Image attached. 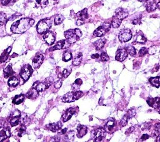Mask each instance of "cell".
I'll return each mask as SVG.
<instances>
[{"instance_id":"25","label":"cell","mask_w":160,"mask_h":142,"mask_svg":"<svg viewBox=\"0 0 160 142\" xmlns=\"http://www.w3.org/2000/svg\"><path fill=\"white\" fill-rule=\"evenodd\" d=\"M11 51H12V47H9L8 49H6V50L3 52L1 56H0V64L6 61V60L8 58L9 54L10 53Z\"/></svg>"},{"instance_id":"15","label":"cell","mask_w":160,"mask_h":142,"mask_svg":"<svg viewBox=\"0 0 160 142\" xmlns=\"http://www.w3.org/2000/svg\"><path fill=\"white\" fill-rule=\"evenodd\" d=\"M144 6L146 7L148 12L151 13L154 11L157 8L156 0H145Z\"/></svg>"},{"instance_id":"53","label":"cell","mask_w":160,"mask_h":142,"mask_svg":"<svg viewBox=\"0 0 160 142\" xmlns=\"http://www.w3.org/2000/svg\"><path fill=\"white\" fill-rule=\"evenodd\" d=\"M156 5H157V8L160 9V0H159V1L156 3Z\"/></svg>"},{"instance_id":"4","label":"cell","mask_w":160,"mask_h":142,"mask_svg":"<svg viewBox=\"0 0 160 142\" xmlns=\"http://www.w3.org/2000/svg\"><path fill=\"white\" fill-rule=\"evenodd\" d=\"M52 21L49 18L42 19L37 24V31L39 34H44L52 27Z\"/></svg>"},{"instance_id":"48","label":"cell","mask_w":160,"mask_h":142,"mask_svg":"<svg viewBox=\"0 0 160 142\" xmlns=\"http://www.w3.org/2000/svg\"><path fill=\"white\" fill-rule=\"evenodd\" d=\"M75 84L76 85H77V86H81V85L83 84V80L81 79H76L75 82Z\"/></svg>"},{"instance_id":"37","label":"cell","mask_w":160,"mask_h":142,"mask_svg":"<svg viewBox=\"0 0 160 142\" xmlns=\"http://www.w3.org/2000/svg\"><path fill=\"white\" fill-rule=\"evenodd\" d=\"M7 21L6 14L3 12H0V26L4 25Z\"/></svg>"},{"instance_id":"26","label":"cell","mask_w":160,"mask_h":142,"mask_svg":"<svg viewBox=\"0 0 160 142\" xmlns=\"http://www.w3.org/2000/svg\"><path fill=\"white\" fill-rule=\"evenodd\" d=\"M115 120L113 119H111L108 120L106 125H105L104 129L106 130V132H110V131L113 129L114 127L115 126Z\"/></svg>"},{"instance_id":"49","label":"cell","mask_w":160,"mask_h":142,"mask_svg":"<svg viewBox=\"0 0 160 142\" xmlns=\"http://www.w3.org/2000/svg\"><path fill=\"white\" fill-rule=\"evenodd\" d=\"M149 138V135L148 134H144L143 135V136L141 137V141H145V140H146L147 139H148Z\"/></svg>"},{"instance_id":"39","label":"cell","mask_w":160,"mask_h":142,"mask_svg":"<svg viewBox=\"0 0 160 142\" xmlns=\"http://www.w3.org/2000/svg\"><path fill=\"white\" fill-rule=\"evenodd\" d=\"M71 68H67L64 69V70L63 71V72L61 73L62 74L63 76V78H66L68 76H69V75L71 74Z\"/></svg>"},{"instance_id":"46","label":"cell","mask_w":160,"mask_h":142,"mask_svg":"<svg viewBox=\"0 0 160 142\" xmlns=\"http://www.w3.org/2000/svg\"><path fill=\"white\" fill-rule=\"evenodd\" d=\"M67 138L68 139H71V140H73L74 139V132H72V131H71V132H69L68 134H67Z\"/></svg>"},{"instance_id":"57","label":"cell","mask_w":160,"mask_h":142,"mask_svg":"<svg viewBox=\"0 0 160 142\" xmlns=\"http://www.w3.org/2000/svg\"><path fill=\"white\" fill-rule=\"evenodd\" d=\"M138 1H139L140 2H143V1H145V0H138Z\"/></svg>"},{"instance_id":"9","label":"cell","mask_w":160,"mask_h":142,"mask_svg":"<svg viewBox=\"0 0 160 142\" xmlns=\"http://www.w3.org/2000/svg\"><path fill=\"white\" fill-rule=\"evenodd\" d=\"M111 25L109 23H104L102 25L98 27L97 29L94 31L93 34L96 37H101L106 34L109 30L110 29Z\"/></svg>"},{"instance_id":"13","label":"cell","mask_w":160,"mask_h":142,"mask_svg":"<svg viewBox=\"0 0 160 142\" xmlns=\"http://www.w3.org/2000/svg\"><path fill=\"white\" fill-rule=\"evenodd\" d=\"M43 60H44V57H43V56L41 54L38 53L37 54H36L33 59V67L35 69L39 68L40 66L41 65V64L43 63Z\"/></svg>"},{"instance_id":"56","label":"cell","mask_w":160,"mask_h":142,"mask_svg":"<svg viewBox=\"0 0 160 142\" xmlns=\"http://www.w3.org/2000/svg\"><path fill=\"white\" fill-rule=\"evenodd\" d=\"M36 2L38 5H41V3L42 2V0H36Z\"/></svg>"},{"instance_id":"24","label":"cell","mask_w":160,"mask_h":142,"mask_svg":"<svg viewBox=\"0 0 160 142\" xmlns=\"http://www.w3.org/2000/svg\"><path fill=\"white\" fill-rule=\"evenodd\" d=\"M82 58H83L82 52H79L77 53V54L74 56L73 59V66H79L82 61Z\"/></svg>"},{"instance_id":"29","label":"cell","mask_w":160,"mask_h":142,"mask_svg":"<svg viewBox=\"0 0 160 142\" xmlns=\"http://www.w3.org/2000/svg\"><path fill=\"white\" fill-rule=\"evenodd\" d=\"M149 82L153 86H154L156 88H158L160 86V76L155 77H151L149 79Z\"/></svg>"},{"instance_id":"50","label":"cell","mask_w":160,"mask_h":142,"mask_svg":"<svg viewBox=\"0 0 160 142\" xmlns=\"http://www.w3.org/2000/svg\"><path fill=\"white\" fill-rule=\"evenodd\" d=\"M140 20H141V18H137V19H134L132 23H133V24H139V22L140 21Z\"/></svg>"},{"instance_id":"35","label":"cell","mask_w":160,"mask_h":142,"mask_svg":"<svg viewBox=\"0 0 160 142\" xmlns=\"http://www.w3.org/2000/svg\"><path fill=\"white\" fill-rule=\"evenodd\" d=\"M64 19V17L63 16L61 15H57L55 17H54V24L55 25H58L60 24L63 22Z\"/></svg>"},{"instance_id":"52","label":"cell","mask_w":160,"mask_h":142,"mask_svg":"<svg viewBox=\"0 0 160 142\" xmlns=\"http://www.w3.org/2000/svg\"><path fill=\"white\" fill-rule=\"evenodd\" d=\"M3 125H4V122H3L2 120H0V129H2Z\"/></svg>"},{"instance_id":"41","label":"cell","mask_w":160,"mask_h":142,"mask_svg":"<svg viewBox=\"0 0 160 142\" xmlns=\"http://www.w3.org/2000/svg\"><path fill=\"white\" fill-rule=\"evenodd\" d=\"M148 52V50L146 48H141L139 51V56L140 57H143L145 55H146Z\"/></svg>"},{"instance_id":"51","label":"cell","mask_w":160,"mask_h":142,"mask_svg":"<svg viewBox=\"0 0 160 142\" xmlns=\"http://www.w3.org/2000/svg\"><path fill=\"white\" fill-rule=\"evenodd\" d=\"M99 58H100V55L98 54H94L92 56V59H98Z\"/></svg>"},{"instance_id":"19","label":"cell","mask_w":160,"mask_h":142,"mask_svg":"<svg viewBox=\"0 0 160 142\" xmlns=\"http://www.w3.org/2000/svg\"><path fill=\"white\" fill-rule=\"evenodd\" d=\"M10 128L5 127L2 130L0 131V141H3L11 137Z\"/></svg>"},{"instance_id":"14","label":"cell","mask_w":160,"mask_h":142,"mask_svg":"<svg viewBox=\"0 0 160 142\" xmlns=\"http://www.w3.org/2000/svg\"><path fill=\"white\" fill-rule=\"evenodd\" d=\"M43 38L48 45H52L55 41L56 34L52 31H47L43 36Z\"/></svg>"},{"instance_id":"20","label":"cell","mask_w":160,"mask_h":142,"mask_svg":"<svg viewBox=\"0 0 160 142\" xmlns=\"http://www.w3.org/2000/svg\"><path fill=\"white\" fill-rule=\"evenodd\" d=\"M46 127L47 128V129L51 130L52 132H56L61 129V127H62V123L60 122H58L57 123L49 124V125H46Z\"/></svg>"},{"instance_id":"2","label":"cell","mask_w":160,"mask_h":142,"mask_svg":"<svg viewBox=\"0 0 160 142\" xmlns=\"http://www.w3.org/2000/svg\"><path fill=\"white\" fill-rule=\"evenodd\" d=\"M128 16V11L125 9L121 8H118L116 10L114 16L113 17L111 21V26L114 28H117L121 25L122 21Z\"/></svg>"},{"instance_id":"11","label":"cell","mask_w":160,"mask_h":142,"mask_svg":"<svg viewBox=\"0 0 160 142\" xmlns=\"http://www.w3.org/2000/svg\"><path fill=\"white\" fill-rule=\"evenodd\" d=\"M119 40L123 42H126L129 41L132 38V33L130 29H125L121 30L120 31V33L118 36Z\"/></svg>"},{"instance_id":"23","label":"cell","mask_w":160,"mask_h":142,"mask_svg":"<svg viewBox=\"0 0 160 142\" xmlns=\"http://www.w3.org/2000/svg\"><path fill=\"white\" fill-rule=\"evenodd\" d=\"M106 39L101 38L94 42L93 43V45L94 47H95L96 50H101V49H102L104 47V44H106Z\"/></svg>"},{"instance_id":"34","label":"cell","mask_w":160,"mask_h":142,"mask_svg":"<svg viewBox=\"0 0 160 142\" xmlns=\"http://www.w3.org/2000/svg\"><path fill=\"white\" fill-rule=\"evenodd\" d=\"M16 132H17V135L18 137H22L23 135V134L26 132V126L23 124H22L19 128H18L16 129Z\"/></svg>"},{"instance_id":"42","label":"cell","mask_w":160,"mask_h":142,"mask_svg":"<svg viewBox=\"0 0 160 142\" xmlns=\"http://www.w3.org/2000/svg\"><path fill=\"white\" fill-rule=\"evenodd\" d=\"M14 0H1V3L3 6H9L13 4Z\"/></svg>"},{"instance_id":"16","label":"cell","mask_w":160,"mask_h":142,"mask_svg":"<svg viewBox=\"0 0 160 142\" xmlns=\"http://www.w3.org/2000/svg\"><path fill=\"white\" fill-rule=\"evenodd\" d=\"M128 57V52L124 49H119L116 52L115 59L116 61L122 62Z\"/></svg>"},{"instance_id":"8","label":"cell","mask_w":160,"mask_h":142,"mask_svg":"<svg viewBox=\"0 0 160 142\" xmlns=\"http://www.w3.org/2000/svg\"><path fill=\"white\" fill-rule=\"evenodd\" d=\"M92 136L94 141H101L106 136V130L102 127L98 128L92 131Z\"/></svg>"},{"instance_id":"36","label":"cell","mask_w":160,"mask_h":142,"mask_svg":"<svg viewBox=\"0 0 160 142\" xmlns=\"http://www.w3.org/2000/svg\"><path fill=\"white\" fill-rule=\"evenodd\" d=\"M72 59L71 52L70 51H66L63 53V61L64 62H68Z\"/></svg>"},{"instance_id":"31","label":"cell","mask_w":160,"mask_h":142,"mask_svg":"<svg viewBox=\"0 0 160 142\" xmlns=\"http://www.w3.org/2000/svg\"><path fill=\"white\" fill-rule=\"evenodd\" d=\"M13 74H14V71L12 68V65L11 64L7 66L4 69V77L5 79H7V78H8L9 76H12Z\"/></svg>"},{"instance_id":"30","label":"cell","mask_w":160,"mask_h":142,"mask_svg":"<svg viewBox=\"0 0 160 142\" xmlns=\"http://www.w3.org/2000/svg\"><path fill=\"white\" fill-rule=\"evenodd\" d=\"M65 44H66V41L65 40H61L58 41L57 43L55 44V46L51 49L50 51H54V50H60L64 48Z\"/></svg>"},{"instance_id":"3","label":"cell","mask_w":160,"mask_h":142,"mask_svg":"<svg viewBox=\"0 0 160 142\" xmlns=\"http://www.w3.org/2000/svg\"><path fill=\"white\" fill-rule=\"evenodd\" d=\"M64 34L68 43L73 44L79 40L82 36V33L79 29H74L65 31Z\"/></svg>"},{"instance_id":"5","label":"cell","mask_w":160,"mask_h":142,"mask_svg":"<svg viewBox=\"0 0 160 142\" xmlns=\"http://www.w3.org/2000/svg\"><path fill=\"white\" fill-rule=\"evenodd\" d=\"M83 95V92L81 91H76V92H70L65 94L62 98V101L64 102H73L75 100H78L81 98Z\"/></svg>"},{"instance_id":"28","label":"cell","mask_w":160,"mask_h":142,"mask_svg":"<svg viewBox=\"0 0 160 142\" xmlns=\"http://www.w3.org/2000/svg\"><path fill=\"white\" fill-rule=\"evenodd\" d=\"M134 40L136 42H139V43H144L146 41V38L144 36L143 34L140 31L136 33L135 38H134Z\"/></svg>"},{"instance_id":"32","label":"cell","mask_w":160,"mask_h":142,"mask_svg":"<svg viewBox=\"0 0 160 142\" xmlns=\"http://www.w3.org/2000/svg\"><path fill=\"white\" fill-rule=\"evenodd\" d=\"M8 83L9 86L14 87H16L18 84V83H19V80H18L17 77L13 76L9 79Z\"/></svg>"},{"instance_id":"21","label":"cell","mask_w":160,"mask_h":142,"mask_svg":"<svg viewBox=\"0 0 160 142\" xmlns=\"http://www.w3.org/2000/svg\"><path fill=\"white\" fill-rule=\"evenodd\" d=\"M77 136L78 138H82L84 137L88 132L87 127L83 125H79L77 127Z\"/></svg>"},{"instance_id":"44","label":"cell","mask_w":160,"mask_h":142,"mask_svg":"<svg viewBox=\"0 0 160 142\" xmlns=\"http://www.w3.org/2000/svg\"><path fill=\"white\" fill-rule=\"evenodd\" d=\"M155 132L158 135L160 134V123H156L155 126Z\"/></svg>"},{"instance_id":"38","label":"cell","mask_w":160,"mask_h":142,"mask_svg":"<svg viewBox=\"0 0 160 142\" xmlns=\"http://www.w3.org/2000/svg\"><path fill=\"white\" fill-rule=\"evenodd\" d=\"M136 113V110L135 109H131L128 111V112H127L126 115L127 117H128V119L129 120V119H132V118H133V117H134V116H135Z\"/></svg>"},{"instance_id":"10","label":"cell","mask_w":160,"mask_h":142,"mask_svg":"<svg viewBox=\"0 0 160 142\" xmlns=\"http://www.w3.org/2000/svg\"><path fill=\"white\" fill-rule=\"evenodd\" d=\"M32 73L33 70L31 67L30 65L26 64L22 67V69L20 71V75L24 81H26L31 77Z\"/></svg>"},{"instance_id":"43","label":"cell","mask_w":160,"mask_h":142,"mask_svg":"<svg viewBox=\"0 0 160 142\" xmlns=\"http://www.w3.org/2000/svg\"><path fill=\"white\" fill-rule=\"evenodd\" d=\"M128 117H127L126 115H125L124 117H123V119H121V122H120V124H121V127L126 126L127 125V123H128Z\"/></svg>"},{"instance_id":"17","label":"cell","mask_w":160,"mask_h":142,"mask_svg":"<svg viewBox=\"0 0 160 142\" xmlns=\"http://www.w3.org/2000/svg\"><path fill=\"white\" fill-rule=\"evenodd\" d=\"M76 112V109L75 108H70L67 109L66 112L62 115V120L63 122H66L70 120L72 116Z\"/></svg>"},{"instance_id":"22","label":"cell","mask_w":160,"mask_h":142,"mask_svg":"<svg viewBox=\"0 0 160 142\" xmlns=\"http://www.w3.org/2000/svg\"><path fill=\"white\" fill-rule=\"evenodd\" d=\"M39 95V92L35 87L32 88L26 94V97L29 99H35Z\"/></svg>"},{"instance_id":"47","label":"cell","mask_w":160,"mask_h":142,"mask_svg":"<svg viewBox=\"0 0 160 142\" xmlns=\"http://www.w3.org/2000/svg\"><path fill=\"white\" fill-rule=\"evenodd\" d=\"M155 48H156V47H155V46H153V47H151V48L149 49L148 52L150 53V54L151 55L154 54H155V52H156V49H155Z\"/></svg>"},{"instance_id":"1","label":"cell","mask_w":160,"mask_h":142,"mask_svg":"<svg viewBox=\"0 0 160 142\" xmlns=\"http://www.w3.org/2000/svg\"><path fill=\"white\" fill-rule=\"evenodd\" d=\"M35 23L34 19L31 18H23L14 23L11 31L15 34H22L28 31Z\"/></svg>"},{"instance_id":"6","label":"cell","mask_w":160,"mask_h":142,"mask_svg":"<svg viewBox=\"0 0 160 142\" xmlns=\"http://www.w3.org/2000/svg\"><path fill=\"white\" fill-rule=\"evenodd\" d=\"M21 112L18 110L14 111L11 113L9 118L8 121L12 127H15L20 124L21 122Z\"/></svg>"},{"instance_id":"7","label":"cell","mask_w":160,"mask_h":142,"mask_svg":"<svg viewBox=\"0 0 160 142\" xmlns=\"http://www.w3.org/2000/svg\"><path fill=\"white\" fill-rule=\"evenodd\" d=\"M88 14L86 8L76 14V24L77 26H81L85 24V21L88 19Z\"/></svg>"},{"instance_id":"18","label":"cell","mask_w":160,"mask_h":142,"mask_svg":"<svg viewBox=\"0 0 160 142\" xmlns=\"http://www.w3.org/2000/svg\"><path fill=\"white\" fill-rule=\"evenodd\" d=\"M148 104L155 109H160V97H156L155 98H148L147 100Z\"/></svg>"},{"instance_id":"33","label":"cell","mask_w":160,"mask_h":142,"mask_svg":"<svg viewBox=\"0 0 160 142\" xmlns=\"http://www.w3.org/2000/svg\"><path fill=\"white\" fill-rule=\"evenodd\" d=\"M125 49H126V51H127V52H128V54H130L131 56H135V54H136L135 49H134L133 46H132L131 44L126 46V48H125Z\"/></svg>"},{"instance_id":"27","label":"cell","mask_w":160,"mask_h":142,"mask_svg":"<svg viewBox=\"0 0 160 142\" xmlns=\"http://www.w3.org/2000/svg\"><path fill=\"white\" fill-rule=\"evenodd\" d=\"M24 98L25 96L24 94L17 95L13 99V104L15 105H19L24 102Z\"/></svg>"},{"instance_id":"55","label":"cell","mask_w":160,"mask_h":142,"mask_svg":"<svg viewBox=\"0 0 160 142\" xmlns=\"http://www.w3.org/2000/svg\"><path fill=\"white\" fill-rule=\"evenodd\" d=\"M66 131H67V129H64L61 130V133H62V134H65L66 132Z\"/></svg>"},{"instance_id":"58","label":"cell","mask_w":160,"mask_h":142,"mask_svg":"<svg viewBox=\"0 0 160 142\" xmlns=\"http://www.w3.org/2000/svg\"><path fill=\"white\" fill-rule=\"evenodd\" d=\"M159 114H160V111H159Z\"/></svg>"},{"instance_id":"12","label":"cell","mask_w":160,"mask_h":142,"mask_svg":"<svg viewBox=\"0 0 160 142\" xmlns=\"http://www.w3.org/2000/svg\"><path fill=\"white\" fill-rule=\"evenodd\" d=\"M52 82V81L50 82V80L49 79H47L46 82H37L34 84L33 87L39 92H41L46 90V88H48Z\"/></svg>"},{"instance_id":"45","label":"cell","mask_w":160,"mask_h":142,"mask_svg":"<svg viewBox=\"0 0 160 142\" xmlns=\"http://www.w3.org/2000/svg\"><path fill=\"white\" fill-rule=\"evenodd\" d=\"M54 87L57 88V89H58V88H60L61 87V86H62V81H61V80L56 81V82L54 83Z\"/></svg>"},{"instance_id":"54","label":"cell","mask_w":160,"mask_h":142,"mask_svg":"<svg viewBox=\"0 0 160 142\" xmlns=\"http://www.w3.org/2000/svg\"><path fill=\"white\" fill-rule=\"evenodd\" d=\"M156 141L160 142V134H159V135H157V138H156Z\"/></svg>"},{"instance_id":"40","label":"cell","mask_w":160,"mask_h":142,"mask_svg":"<svg viewBox=\"0 0 160 142\" xmlns=\"http://www.w3.org/2000/svg\"><path fill=\"white\" fill-rule=\"evenodd\" d=\"M100 57V58H101V61H103V62L108 61H109V59H110V58H109V56H108V54H106V52H104L101 53V56Z\"/></svg>"}]
</instances>
